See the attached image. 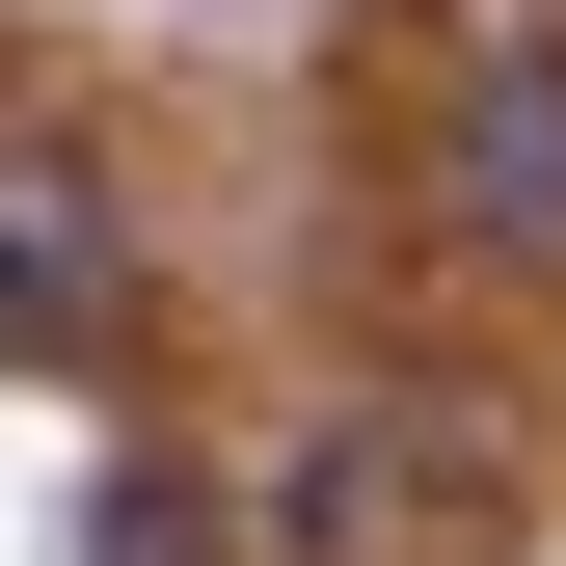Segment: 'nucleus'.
Returning <instances> with one entry per match:
<instances>
[{
  "mask_svg": "<svg viewBox=\"0 0 566 566\" xmlns=\"http://www.w3.org/2000/svg\"><path fill=\"white\" fill-rule=\"evenodd\" d=\"M432 243L459 270H566V28H485L432 82Z\"/></svg>",
  "mask_w": 566,
  "mask_h": 566,
  "instance_id": "obj_1",
  "label": "nucleus"
},
{
  "mask_svg": "<svg viewBox=\"0 0 566 566\" xmlns=\"http://www.w3.org/2000/svg\"><path fill=\"white\" fill-rule=\"evenodd\" d=\"M0 350H108V243H82V189H0Z\"/></svg>",
  "mask_w": 566,
  "mask_h": 566,
  "instance_id": "obj_2",
  "label": "nucleus"
},
{
  "mask_svg": "<svg viewBox=\"0 0 566 566\" xmlns=\"http://www.w3.org/2000/svg\"><path fill=\"white\" fill-rule=\"evenodd\" d=\"M82 566H217V513H189V485H163V459H135V485H108V513H82Z\"/></svg>",
  "mask_w": 566,
  "mask_h": 566,
  "instance_id": "obj_3",
  "label": "nucleus"
}]
</instances>
